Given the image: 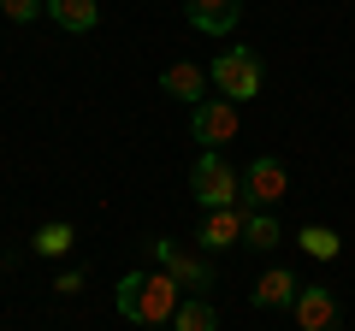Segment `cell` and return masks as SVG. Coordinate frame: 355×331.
<instances>
[{"label": "cell", "instance_id": "cell-1", "mask_svg": "<svg viewBox=\"0 0 355 331\" xmlns=\"http://www.w3.org/2000/svg\"><path fill=\"white\" fill-rule=\"evenodd\" d=\"M113 302H119V314H125L130 325L160 331V325H172L178 302H184V284H178L172 272H125L119 290H113Z\"/></svg>", "mask_w": 355, "mask_h": 331}, {"label": "cell", "instance_id": "cell-2", "mask_svg": "<svg viewBox=\"0 0 355 331\" xmlns=\"http://www.w3.org/2000/svg\"><path fill=\"white\" fill-rule=\"evenodd\" d=\"M190 190L196 202L214 213V207H243V172L225 160V154H202V160L190 166Z\"/></svg>", "mask_w": 355, "mask_h": 331}, {"label": "cell", "instance_id": "cell-3", "mask_svg": "<svg viewBox=\"0 0 355 331\" xmlns=\"http://www.w3.org/2000/svg\"><path fill=\"white\" fill-rule=\"evenodd\" d=\"M207 77H214V89L225 95V101H254L261 95V83H266V71H261V60H254L249 48H225L214 65H207Z\"/></svg>", "mask_w": 355, "mask_h": 331}, {"label": "cell", "instance_id": "cell-4", "mask_svg": "<svg viewBox=\"0 0 355 331\" xmlns=\"http://www.w3.org/2000/svg\"><path fill=\"white\" fill-rule=\"evenodd\" d=\"M148 255L160 260V272H172L190 296H207V290H214V267L202 260V249L190 255V249H178L172 237H148Z\"/></svg>", "mask_w": 355, "mask_h": 331}, {"label": "cell", "instance_id": "cell-5", "mask_svg": "<svg viewBox=\"0 0 355 331\" xmlns=\"http://www.w3.org/2000/svg\"><path fill=\"white\" fill-rule=\"evenodd\" d=\"M190 136L202 142L207 154H219L231 136H237V101H225V95H207L202 107H190Z\"/></svg>", "mask_w": 355, "mask_h": 331}, {"label": "cell", "instance_id": "cell-6", "mask_svg": "<svg viewBox=\"0 0 355 331\" xmlns=\"http://www.w3.org/2000/svg\"><path fill=\"white\" fill-rule=\"evenodd\" d=\"M243 195H249V207H279L284 195H291V178H284V160H272V154H261V160H249V172H243Z\"/></svg>", "mask_w": 355, "mask_h": 331}, {"label": "cell", "instance_id": "cell-7", "mask_svg": "<svg viewBox=\"0 0 355 331\" xmlns=\"http://www.w3.org/2000/svg\"><path fill=\"white\" fill-rule=\"evenodd\" d=\"M296 331H343V307L331 296V284H302V296H296Z\"/></svg>", "mask_w": 355, "mask_h": 331}, {"label": "cell", "instance_id": "cell-8", "mask_svg": "<svg viewBox=\"0 0 355 331\" xmlns=\"http://www.w3.org/2000/svg\"><path fill=\"white\" fill-rule=\"evenodd\" d=\"M184 18H190L202 36H231L243 18V0H184Z\"/></svg>", "mask_w": 355, "mask_h": 331}, {"label": "cell", "instance_id": "cell-9", "mask_svg": "<svg viewBox=\"0 0 355 331\" xmlns=\"http://www.w3.org/2000/svg\"><path fill=\"white\" fill-rule=\"evenodd\" d=\"M207 83H214V77H207L202 65H190V60H178V65H166V71H160V89L172 95V101H190V107L207 101V95H202Z\"/></svg>", "mask_w": 355, "mask_h": 331}, {"label": "cell", "instance_id": "cell-10", "mask_svg": "<svg viewBox=\"0 0 355 331\" xmlns=\"http://www.w3.org/2000/svg\"><path fill=\"white\" fill-rule=\"evenodd\" d=\"M196 237H202V249H231V242H243V207H214Z\"/></svg>", "mask_w": 355, "mask_h": 331}, {"label": "cell", "instance_id": "cell-11", "mask_svg": "<svg viewBox=\"0 0 355 331\" xmlns=\"http://www.w3.org/2000/svg\"><path fill=\"white\" fill-rule=\"evenodd\" d=\"M254 307H296V272H284V267H272V272H261V278H254Z\"/></svg>", "mask_w": 355, "mask_h": 331}, {"label": "cell", "instance_id": "cell-12", "mask_svg": "<svg viewBox=\"0 0 355 331\" xmlns=\"http://www.w3.org/2000/svg\"><path fill=\"white\" fill-rule=\"evenodd\" d=\"M48 18L60 30H77V36H89V30L101 24V6L95 0H48Z\"/></svg>", "mask_w": 355, "mask_h": 331}, {"label": "cell", "instance_id": "cell-13", "mask_svg": "<svg viewBox=\"0 0 355 331\" xmlns=\"http://www.w3.org/2000/svg\"><path fill=\"white\" fill-rule=\"evenodd\" d=\"M71 242H77V231L65 225V219H48V225L30 237V249H36L42 260H60V255H71Z\"/></svg>", "mask_w": 355, "mask_h": 331}, {"label": "cell", "instance_id": "cell-14", "mask_svg": "<svg viewBox=\"0 0 355 331\" xmlns=\"http://www.w3.org/2000/svg\"><path fill=\"white\" fill-rule=\"evenodd\" d=\"M172 331H219V314H214V302H207V296H190V302H178V314H172Z\"/></svg>", "mask_w": 355, "mask_h": 331}, {"label": "cell", "instance_id": "cell-15", "mask_svg": "<svg viewBox=\"0 0 355 331\" xmlns=\"http://www.w3.org/2000/svg\"><path fill=\"white\" fill-rule=\"evenodd\" d=\"M279 219L272 213H261V207H243V242H249V249H279Z\"/></svg>", "mask_w": 355, "mask_h": 331}, {"label": "cell", "instance_id": "cell-16", "mask_svg": "<svg viewBox=\"0 0 355 331\" xmlns=\"http://www.w3.org/2000/svg\"><path fill=\"white\" fill-rule=\"evenodd\" d=\"M302 249H308L314 260H338L343 242H338V231H331V225H308V231H302Z\"/></svg>", "mask_w": 355, "mask_h": 331}, {"label": "cell", "instance_id": "cell-17", "mask_svg": "<svg viewBox=\"0 0 355 331\" xmlns=\"http://www.w3.org/2000/svg\"><path fill=\"white\" fill-rule=\"evenodd\" d=\"M0 12L12 18V24H30L36 12H48V0H0Z\"/></svg>", "mask_w": 355, "mask_h": 331}, {"label": "cell", "instance_id": "cell-18", "mask_svg": "<svg viewBox=\"0 0 355 331\" xmlns=\"http://www.w3.org/2000/svg\"><path fill=\"white\" fill-rule=\"evenodd\" d=\"M53 290H60V296H77V290H83V272H60V284H53Z\"/></svg>", "mask_w": 355, "mask_h": 331}]
</instances>
